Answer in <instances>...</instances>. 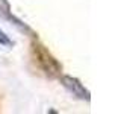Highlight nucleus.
Instances as JSON below:
<instances>
[{
    "label": "nucleus",
    "instance_id": "f03ea898",
    "mask_svg": "<svg viewBox=\"0 0 121 114\" xmlns=\"http://www.w3.org/2000/svg\"><path fill=\"white\" fill-rule=\"evenodd\" d=\"M0 44H2V46H6V47H11V46L14 44L12 40H11V38L8 37L2 29H0Z\"/></svg>",
    "mask_w": 121,
    "mask_h": 114
},
{
    "label": "nucleus",
    "instance_id": "f257e3e1",
    "mask_svg": "<svg viewBox=\"0 0 121 114\" xmlns=\"http://www.w3.org/2000/svg\"><path fill=\"white\" fill-rule=\"evenodd\" d=\"M62 84H64V87H65L70 93H73L76 97L83 99V100H89V91L86 90L76 78H71V76H62Z\"/></svg>",
    "mask_w": 121,
    "mask_h": 114
}]
</instances>
